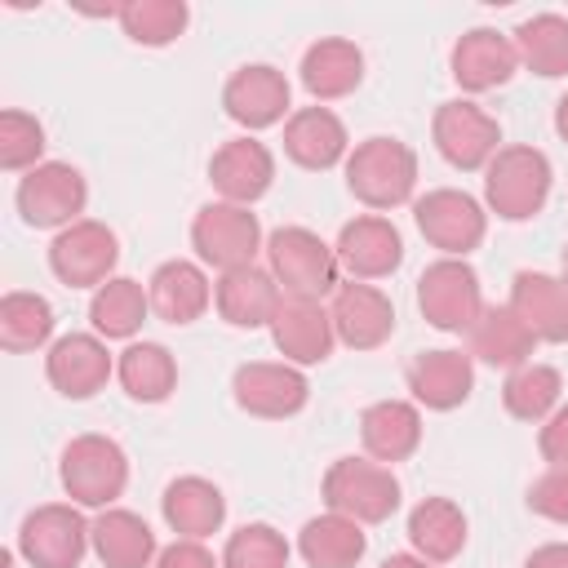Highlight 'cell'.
I'll list each match as a JSON object with an SVG mask.
<instances>
[{
    "label": "cell",
    "mask_w": 568,
    "mask_h": 568,
    "mask_svg": "<svg viewBox=\"0 0 568 568\" xmlns=\"http://www.w3.org/2000/svg\"><path fill=\"white\" fill-rule=\"evenodd\" d=\"M342 169H346V191L373 213L399 209L417 191V151L386 133L355 142Z\"/></svg>",
    "instance_id": "1"
},
{
    "label": "cell",
    "mask_w": 568,
    "mask_h": 568,
    "mask_svg": "<svg viewBox=\"0 0 568 568\" xmlns=\"http://www.w3.org/2000/svg\"><path fill=\"white\" fill-rule=\"evenodd\" d=\"M266 271L280 284L284 297H306V302H324L342 288V266H337V248L324 244L315 231L306 226H275L266 235Z\"/></svg>",
    "instance_id": "2"
},
{
    "label": "cell",
    "mask_w": 568,
    "mask_h": 568,
    "mask_svg": "<svg viewBox=\"0 0 568 568\" xmlns=\"http://www.w3.org/2000/svg\"><path fill=\"white\" fill-rule=\"evenodd\" d=\"M550 186H555V169H550L546 151L524 146V142L501 146L484 169V204L501 222L537 217L550 200Z\"/></svg>",
    "instance_id": "3"
},
{
    "label": "cell",
    "mask_w": 568,
    "mask_h": 568,
    "mask_svg": "<svg viewBox=\"0 0 568 568\" xmlns=\"http://www.w3.org/2000/svg\"><path fill=\"white\" fill-rule=\"evenodd\" d=\"M58 479H62V493L75 501V506H89V510H106L115 506V497H124L129 488V457L124 448L111 439V435H75L62 457H58Z\"/></svg>",
    "instance_id": "4"
},
{
    "label": "cell",
    "mask_w": 568,
    "mask_h": 568,
    "mask_svg": "<svg viewBox=\"0 0 568 568\" xmlns=\"http://www.w3.org/2000/svg\"><path fill=\"white\" fill-rule=\"evenodd\" d=\"M324 506L355 519V524H386L399 510V479L390 466L373 462V457H337L324 470Z\"/></svg>",
    "instance_id": "5"
},
{
    "label": "cell",
    "mask_w": 568,
    "mask_h": 568,
    "mask_svg": "<svg viewBox=\"0 0 568 568\" xmlns=\"http://www.w3.org/2000/svg\"><path fill=\"white\" fill-rule=\"evenodd\" d=\"M191 248L200 266H213L217 275H226L240 266H257V253H266V240H262V222L253 209L213 200L191 222Z\"/></svg>",
    "instance_id": "6"
},
{
    "label": "cell",
    "mask_w": 568,
    "mask_h": 568,
    "mask_svg": "<svg viewBox=\"0 0 568 568\" xmlns=\"http://www.w3.org/2000/svg\"><path fill=\"white\" fill-rule=\"evenodd\" d=\"M89 550H93V524L80 515L75 501L36 506L18 524V555L31 568H80Z\"/></svg>",
    "instance_id": "7"
},
{
    "label": "cell",
    "mask_w": 568,
    "mask_h": 568,
    "mask_svg": "<svg viewBox=\"0 0 568 568\" xmlns=\"http://www.w3.org/2000/svg\"><path fill=\"white\" fill-rule=\"evenodd\" d=\"M18 213L27 226L36 231H67L71 222H80L84 204H89V182L75 164L67 160H44L40 169L18 178Z\"/></svg>",
    "instance_id": "8"
},
{
    "label": "cell",
    "mask_w": 568,
    "mask_h": 568,
    "mask_svg": "<svg viewBox=\"0 0 568 568\" xmlns=\"http://www.w3.org/2000/svg\"><path fill=\"white\" fill-rule=\"evenodd\" d=\"M413 222L426 235L430 248H439L444 257H466L484 244L488 235V209L457 191V186H435L426 195L413 200Z\"/></svg>",
    "instance_id": "9"
},
{
    "label": "cell",
    "mask_w": 568,
    "mask_h": 568,
    "mask_svg": "<svg viewBox=\"0 0 568 568\" xmlns=\"http://www.w3.org/2000/svg\"><path fill=\"white\" fill-rule=\"evenodd\" d=\"M417 311L439 333H466L484 311L479 275L466 257H439L417 275Z\"/></svg>",
    "instance_id": "10"
},
{
    "label": "cell",
    "mask_w": 568,
    "mask_h": 568,
    "mask_svg": "<svg viewBox=\"0 0 568 568\" xmlns=\"http://www.w3.org/2000/svg\"><path fill=\"white\" fill-rule=\"evenodd\" d=\"M115 262H120V240L106 222L93 217L71 222L49 244V271L67 288H102L115 275Z\"/></svg>",
    "instance_id": "11"
},
{
    "label": "cell",
    "mask_w": 568,
    "mask_h": 568,
    "mask_svg": "<svg viewBox=\"0 0 568 568\" xmlns=\"http://www.w3.org/2000/svg\"><path fill=\"white\" fill-rule=\"evenodd\" d=\"M430 138H435V151L462 173H484L488 160L501 151V124L479 102H466V98L439 102L430 120Z\"/></svg>",
    "instance_id": "12"
},
{
    "label": "cell",
    "mask_w": 568,
    "mask_h": 568,
    "mask_svg": "<svg viewBox=\"0 0 568 568\" xmlns=\"http://www.w3.org/2000/svg\"><path fill=\"white\" fill-rule=\"evenodd\" d=\"M231 395L248 417H266V422H284L297 417L311 399V382L297 364L284 359H248L235 368L231 377Z\"/></svg>",
    "instance_id": "13"
},
{
    "label": "cell",
    "mask_w": 568,
    "mask_h": 568,
    "mask_svg": "<svg viewBox=\"0 0 568 568\" xmlns=\"http://www.w3.org/2000/svg\"><path fill=\"white\" fill-rule=\"evenodd\" d=\"M288 106H293V89H288L284 71L271 62H248V67L231 71V80L222 84V111L248 133H262V129L288 120L293 115Z\"/></svg>",
    "instance_id": "14"
},
{
    "label": "cell",
    "mask_w": 568,
    "mask_h": 568,
    "mask_svg": "<svg viewBox=\"0 0 568 568\" xmlns=\"http://www.w3.org/2000/svg\"><path fill=\"white\" fill-rule=\"evenodd\" d=\"M44 377L62 399H93L115 377V355L98 333H62L44 355Z\"/></svg>",
    "instance_id": "15"
},
{
    "label": "cell",
    "mask_w": 568,
    "mask_h": 568,
    "mask_svg": "<svg viewBox=\"0 0 568 568\" xmlns=\"http://www.w3.org/2000/svg\"><path fill=\"white\" fill-rule=\"evenodd\" d=\"M337 266L351 275V280H386L399 271L404 262V235L395 231L390 217L382 213H364V217H351L342 231H337Z\"/></svg>",
    "instance_id": "16"
},
{
    "label": "cell",
    "mask_w": 568,
    "mask_h": 568,
    "mask_svg": "<svg viewBox=\"0 0 568 568\" xmlns=\"http://www.w3.org/2000/svg\"><path fill=\"white\" fill-rule=\"evenodd\" d=\"M328 320H333L337 342L351 346V351H377L395 333V306H390V297L377 284H364V280H346L333 293Z\"/></svg>",
    "instance_id": "17"
},
{
    "label": "cell",
    "mask_w": 568,
    "mask_h": 568,
    "mask_svg": "<svg viewBox=\"0 0 568 568\" xmlns=\"http://www.w3.org/2000/svg\"><path fill=\"white\" fill-rule=\"evenodd\" d=\"M209 182H213V191L226 200V204H244V209H253L266 191H271V182H275V155H271V146L266 142H257V138H231V142H222L217 151H213V160H209Z\"/></svg>",
    "instance_id": "18"
},
{
    "label": "cell",
    "mask_w": 568,
    "mask_h": 568,
    "mask_svg": "<svg viewBox=\"0 0 568 568\" xmlns=\"http://www.w3.org/2000/svg\"><path fill=\"white\" fill-rule=\"evenodd\" d=\"M448 71L466 93H488V89H501L519 71V53L506 31L470 27L457 36V44L448 53Z\"/></svg>",
    "instance_id": "19"
},
{
    "label": "cell",
    "mask_w": 568,
    "mask_h": 568,
    "mask_svg": "<svg viewBox=\"0 0 568 568\" xmlns=\"http://www.w3.org/2000/svg\"><path fill=\"white\" fill-rule=\"evenodd\" d=\"M271 342L284 355V364H297V368L324 364L333 355V346H337L328 306L324 302H306V297H284L275 320H271Z\"/></svg>",
    "instance_id": "20"
},
{
    "label": "cell",
    "mask_w": 568,
    "mask_h": 568,
    "mask_svg": "<svg viewBox=\"0 0 568 568\" xmlns=\"http://www.w3.org/2000/svg\"><path fill=\"white\" fill-rule=\"evenodd\" d=\"M284 155L297 169H311V173H324V169L346 164L351 138H346L342 115L328 111V106H320V102L315 106H297L284 120Z\"/></svg>",
    "instance_id": "21"
},
{
    "label": "cell",
    "mask_w": 568,
    "mask_h": 568,
    "mask_svg": "<svg viewBox=\"0 0 568 568\" xmlns=\"http://www.w3.org/2000/svg\"><path fill=\"white\" fill-rule=\"evenodd\" d=\"M408 390L417 408L453 413L475 390V359L466 351H422L408 364Z\"/></svg>",
    "instance_id": "22"
},
{
    "label": "cell",
    "mask_w": 568,
    "mask_h": 568,
    "mask_svg": "<svg viewBox=\"0 0 568 568\" xmlns=\"http://www.w3.org/2000/svg\"><path fill=\"white\" fill-rule=\"evenodd\" d=\"M146 297H151V315L182 328V324H195L209 302H213V284L204 275L200 262H186V257H169L151 271L146 280Z\"/></svg>",
    "instance_id": "23"
},
{
    "label": "cell",
    "mask_w": 568,
    "mask_h": 568,
    "mask_svg": "<svg viewBox=\"0 0 568 568\" xmlns=\"http://www.w3.org/2000/svg\"><path fill=\"white\" fill-rule=\"evenodd\" d=\"M280 302L284 293L266 266H240V271L217 275L213 284V306L231 328H271Z\"/></svg>",
    "instance_id": "24"
},
{
    "label": "cell",
    "mask_w": 568,
    "mask_h": 568,
    "mask_svg": "<svg viewBox=\"0 0 568 568\" xmlns=\"http://www.w3.org/2000/svg\"><path fill=\"white\" fill-rule=\"evenodd\" d=\"M359 444L373 462L395 466L422 448V408L413 399H377L359 413Z\"/></svg>",
    "instance_id": "25"
},
{
    "label": "cell",
    "mask_w": 568,
    "mask_h": 568,
    "mask_svg": "<svg viewBox=\"0 0 568 568\" xmlns=\"http://www.w3.org/2000/svg\"><path fill=\"white\" fill-rule=\"evenodd\" d=\"M524 328L537 337V342H550V346H564L568 342V288L559 284V275H546V271H515L510 280V302H506Z\"/></svg>",
    "instance_id": "26"
},
{
    "label": "cell",
    "mask_w": 568,
    "mask_h": 568,
    "mask_svg": "<svg viewBox=\"0 0 568 568\" xmlns=\"http://www.w3.org/2000/svg\"><path fill=\"white\" fill-rule=\"evenodd\" d=\"M302 89L324 106L337 98H351L364 84V53L355 40L342 36H324L302 53Z\"/></svg>",
    "instance_id": "27"
},
{
    "label": "cell",
    "mask_w": 568,
    "mask_h": 568,
    "mask_svg": "<svg viewBox=\"0 0 568 568\" xmlns=\"http://www.w3.org/2000/svg\"><path fill=\"white\" fill-rule=\"evenodd\" d=\"M160 515L178 537L204 541L226 524V497L204 475H178L160 497Z\"/></svg>",
    "instance_id": "28"
},
{
    "label": "cell",
    "mask_w": 568,
    "mask_h": 568,
    "mask_svg": "<svg viewBox=\"0 0 568 568\" xmlns=\"http://www.w3.org/2000/svg\"><path fill=\"white\" fill-rule=\"evenodd\" d=\"M537 351V337L524 328V320L510 306H484L479 320L466 328V355L488 368H519Z\"/></svg>",
    "instance_id": "29"
},
{
    "label": "cell",
    "mask_w": 568,
    "mask_h": 568,
    "mask_svg": "<svg viewBox=\"0 0 568 568\" xmlns=\"http://www.w3.org/2000/svg\"><path fill=\"white\" fill-rule=\"evenodd\" d=\"M466 510L453 497H422L408 510V546L430 564H453L466 550Z\"/></svg>",
    "instance_id": "30"
},
{
    "label": "cell",
    "mask_w": 568,
    "mask_h": 568,
    "mask_svg": "<svg viewBox=\"0 0 568 568\" xmlns=\"http://www.w3.org/2000/svg\"><path fill=\"white\" fill-rule=\"evenodd\" d=\"M93 555L102 559V568H155L160 546L142 515L124 506H106L93 519Z\"/></svg>",
    "instance_id": "31"
},
{
    "label": "cell",
    "mask_w": 568,
    "mask_h": 568,
    "mask_svg": "<svg viewBox=\"0 0 568 568\" xmlns=\"http://www.w3.org/2000/svg\"><path fill=\"white\" fill-rule=\"evenodd\" d=\"M151 315V297L146 284L129 280V275H111L102 288H93L89 297V324L102 342H133L138 328Z\"/></svg>",
    "instance_id": "32"
},
{
    "label": "cell",
    "mask_w": 568,
    "mask_h": 568,
    "mask_svg": "<svg viewBox=\"0 0 568 568\" xmlns=\"http://www.w3.org/2000/svg\"><path fill=\"white\" fill-rule=\"evenodd\" d=\"M364 550H368L364 524H355L337 510L306 519L297 532V555L306 559V568H355L364 559Z\"/></svg>",
    "instance_id": "33"
},
{
    "label": "cell",
    "mask_w": 568,
    "mask_h": 568,
    "mask_svg": "<svg viewBox=\"0 0 568 568\" xmlns=\"http://www.w3.org/2000/svg\"><path fill=\"white\" fill-rule=\"evenodd\" d=\"M115 377L133 404H164L178 390V359L160 342H129L115 355Z\"/></svg>",
    "instance_id": "34"
},
{
    "label": "cell",
    "mask_w": 568,
    "mask_h": 568,
    "mask_svg": "<svg viewBox=\"0 0 568 568\" xmlns=\"http://www.w3.org/2000/svg\"><path fill=\"white\" fill-rule=\"evenodd\" d=\"M510 44L519 53V67H528L541 80L568 75V18L564 13H532L510 31Z\"/></svg>",
    "instance_id": "35"
},
{
    "label": "cell",
    "mask_w": 568,
    "mask_h": 568,
    "mask_svg": "<svg viewBox=\"0 0 568 568\" xmlns=\"http://www.w3.org/2000/svg\"><path fill=\"white\" fill-rule=\"evenodd\" d=\"M501 404H506V413L515 422H537L541 426L564 404V377H559V368L555 364H537V359L510 368L506 382H501Z\"/></svg>",
    "instance_id": "36"
},
{
    "label": "cell",
    "mask_w": 568,
    "mask_h": 568,
    "mask_svg": "<svg viewBox=\"0 0 568 568\" xmlns=\"http://www.w3.org/2000/svg\"><path fill=\"white\" fill-rule=\"evenodd\" d=\"M53 306L49 297L40 293H4L0 297V346L13 351V355H27V351H40V346H53Z\"/></svg>",
    "instance_id": "37"
},
{
    "label": "cell",
    "mask_w": 568,
    "mask_h": 568,
    "mask_svg": "<svg viewBox=\"0 0 568 568\" xmlns=\"http://www.w3.org/2000/svg\"><path fill=\"white\" fill-rule=\"evenodd\" d=\"M186 22H191L186 0H124L120 4V31L146 49L173 44L186 31Z\"/></svg>",
    "instance_id": "38"
},
{
    "label": "cell",
    "mask_w": 568,
    "mask_h": 568,
    "mask_svg": "<svg viewBox=\"0 0 568 568\" xmlns=\"http://www.w3.org/2000/svg\"><path fill=\"white\" fill-rule=\"evenodd\" d=\"M293 546L271 524H244L222 546V568H288Z\"/></svg>",
    "instance_id": "39"
},
{
    "label": "cell",
    "mask_w": 568,
    "mask_h": 568,
    "mask_svg": "<svg viewBox=\"0 0 568 568\" xmlns=\"http://www.w3.org/2000/svg\"><path fill=\"white\" fill-rule=\"evenodd\" d=\"M44 164V124L31 111H0V169L4 173H31Z\"/></svg>",
    "instance_id": "40"
},
{
    "label": "cell",
    "mask_w": 568,
    "mask_h": 568,
    "mask_svg": "<svg viewBox=\"0 0 568 568\" xmlns=\"http://www.w3.org/2000/svg\"><path fill=\"white\" fill-rule=\"evenodd\" d=\"M528 510L550 519V524H564L568 528V470L550 466L541 479H532L528 488Z\"/></svg>",
    "instance_id": "41"
},
{
    "label": "cell",
    "mask_w": 568,
    "mask_h": 568,
    "mask_svg": "<svg viewBox=\"0 0 568 568\" xmlns=\"http://www.w3.org/2000/svg\"><path fill=\"white\" fill-rule=\"evenodd\" d=\"M537 453L546 466L568 470V404H559L541 426H537Z\"/></svg>",
    "instance_id": "42"
},
{
    "label": "cell",
    "mask_w": 568,
    "mask_h": 568,
    "mask_svg": "<svg viewBox=\"0 0 568 568\" xmlns=\"http://www.w3.org/2000/svg\"><path fill=\"white\" fill-rule=\"evenodd\" d=\"M155 568H222V559H213V550L204 541H186L178 537L173 546H164L155 555Z\"/></svg>",
    "instance_id": "43"
},
{
    "label": "cell",
    "mask_w": 568,
    "mask_h": 568,
    "mask_svg": "<svg viewBox=\"0 0 568 568\" xmlns=\"http://www.w3.org/2000/svg\"><path fill=\"white\" fill-rule=\"evenodd\" d=\"M524 568H568V541H546V546H537V550L524 559Z\"/></svg>",
    "instance_id": "44"
},
{
    "label": "cell",
    "mask_w": 568,
    "mask_h": 568,
    "mask_svg": "<svg viewBox=\"0 0 568 568\" xmlns=\"http://www.w3.org/2000/svg\"><path fill=\"white\" fill-rule=\"evenodd\" d=\"M382 568H439V564H430V559H422V555H390Z\"/></svg>",
    "instance_id": "45"
},
{
    "label": "cell",
    "mask_w": 568,
    "mask_h": 568,
    "mask_svg": "<svg viewBox=\"0 0 568 568\" xmlns=\"http://www.w3.org/2000/svg\"><path fill=\"white\" fill-rule=\"evenodd\" d=\"M555 133H559V138L568 142V93H564V98L555 102Z\"/></svg>",
    "instance_id": "46"
},
{
    "label": "cell",
    "mask_w": 568,
    "mask_h": 568,
    "mask_svg": "<svg viewBox=\"0 0 568 568\" xmlns=\"http://www.w3.org/2000/svg\"><path fill=\"white\" fill-rule=\"evenodd\" d=\"M559 284L568 288V244H564V253H559Z\"/></svg>",
    "instance_id": "47"
}]
</instances>
